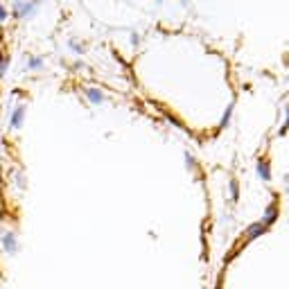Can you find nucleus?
Returning <instances> with one entry per match:
<instances>
[{
    "label": "nucleus",
    "mask_w": 289,
    "mask_h": 289,
    "mask_svg": "<svg viewBox=\"0 0 289 289\" xmlns=\"http://www.w3.org/2000/svg\"><path fill=\"white\" fill-rule=\"evenodd\" d=\"M21 118H23V107H16L14 109V113H12V118H9V127L16 129L18 124H21Z\"/></svg>",
    "instance_id": "obj_2"
},
{
    "label": "nucleus",
    "mask_w": 289,
    "mask_h": 289,
    "mask_svg": "<svg viewBox=\"0 0 289 289\" xmlns=\"http://www.w3.org/2000/svg\"><path fill=\"white\" fill-rule=\"evenodd\" d=\"M0 75H3V57H0Z\"/></svg>",
    "instance_id": "obj_4"
},
{
    "label": "nucleus",
    "mask_w": 289,
    "mask_h": 289,
    "mask_svg": "<svg viewBox=\"0 0 289 289\" xmlns=\"http://www.w3.org/2000/svg\"><path fill=\"white\" fill-rule=\"evenodd\" d=\"M5 18H7V12H5V7L0 5V21H5Z\"/></svg>",
    "instance_id": "obj_3"
},
{
    "label": "nucleus",
    "mask_w": 289,
    "mask_h": 289,
    "mask_svg": "<svg viewBox=\"0 0 289 289\" xmlns=\"http://www.w3.org/2000/svg\"><path fill=\"white\" fill-rule=\"evenodd\" d=\"M3 242H5V249H7L9 253L16 251V237H14V233H5Z\"/></svg>",
    "instance_id": "obj_1"
}]
</instances>
